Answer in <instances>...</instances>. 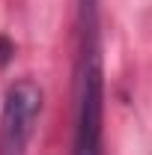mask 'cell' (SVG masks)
I'll use <instances>...</instances> for the list:
<instances>
[{
    "instance_id": "cell-1",
    "label": "cell",
    "mask_w": 152,
    "mask_h": 155,
    "mask_svg": "<svg viewBox=\"0 0 152 155\" xmlns=\"http://www.w3.org/2000/svg\"><path fill=\"white\" fill-rule=\"evenodd\" d=\"M104 125V66L98 0H78V72H75V152L101 155Z\"/></svg>"
},
{
    "instance_id": "cell-2",
    "label": "cell",
    "mask_w": 152,
    "mask_h": 155,
    "mask_svg": "<svg viewBox=\"0 0 152 155\" xmlns=\"http://www.w3.org/2000/svg\"><path fill=\"white\" fill-rule=\"evenodd\" d=\"M39 114H42V90L30 78L9 84L0 114V155H27Z\"/></svg>"
}]
</instances>
